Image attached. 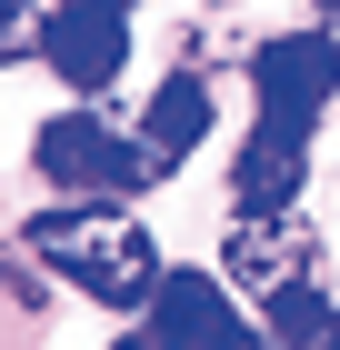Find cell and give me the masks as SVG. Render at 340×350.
<instances>
[{
	"instance_id": "10",
	"label": "cell",
	"mask_w": 340,
	"mask_h": 350,
	"mask_svg": "<svg viewBox=\"0 0 340 350\" xmlns=\"http://www.w3.org/2000/svg\"><path fill=\"white\" fill-rule=\"evenodd\" d=\"M21 40H30V10H21V0H0V60L21 51Z\"/></svg>"
},
{
	"instance_id": "5",
	"label": "cell",
	"mask_w": 340,
	"mask_h": 350,
	"mask_svg": "<svg viewBox=\"0 0 340 350\" xmlns=\"http://www.w3.org/2000/svg\"><path fill=\"white\" fill-rule=\"evenodd\" d=\"M300 170H311V120L261 110V131H250V150H240V170H231V200L240 211H290V200H300Z\"/></svg>"
},
{
	"instance_id": "7",
	"label": "cell",
	"mask_w": 340,
	"mask_h": 350,
	"mask_svg": "<svg viewBox=\"0 0 340 350\" xmlns=\"http://www.w3.org/2000/svg\"><path fill=\"white\" fill-rule=\"evenodd\" d=\"M231 280H250V291L311 280V220H300V211H240V230H231Z\"/></svg>"
},
{
	"instance_id": "2",
	"label": "cell",
	"mask_w": 340,
	"mask_h": 350,
	"mask_svg": "<svg viewBox=\"0 0 340 350\" xmlns=\"http://www.w3.org/2000/svg\"><path fill=\"white\" fill-rule=\"evenodd\" d=\"M30 161L51 170L60 190H80V200H120V190L160 180V161H151V150H140V140H120L110 120H90V110H60L51 131L30 140Z\"/></svg>"
},
{
	"instance_id": "4",
	"label": "cell",
	"mask_w": 340,
	"mask_h": 350,
	"mask_svg": "<svg viewBox=\"0 0 340 350\" xmlns=\"http://www.w3.org/2000/svg\"><path fill=\"white\" fill-rule=\"evenodd\" d=\"M250 90L261 110H290V120H320L340 90V30H280L250 51Z\"/></svg>"
},
{
	"instance_id": "8",
	"label": "cell",
	"mask_w": 340,
	"mask_h": 350,
	"mask_svg": "<svg viewBox=\"0 0 340 350\" xmlns=\"http://www.w3.org/2000/svg\"><path fill=\"white\" fill-rule=\"evenodd\" d=\"M210 140V81L200 70H170V81L151 90V120H140V150H151L160 170H181L190 150Z\"/></svg>"
},
{
	"instance_id": "9",
	"label": "cell",
	"mask_w": 340,
	"mask_h": 350,
	"mask_svg": "<svg viewBox=\"0 0 340 350\" xmlns=\"http://www.w3.org/2000/svg\"><path fill=\"white\" fill-rule=\"evenodd\" d=\"M261 340H311V350H340V310L311 291V280H280V291H261Z\"/></svg>"
},
{
	"instance_id": "6",
	"label": "cell",
	"mask_w": 340,
	"mask_h": 350,
	"mask_svg": "<svg viewBox=\"0 0 340 350\" xmlns=\"http://www.w3.org/2000/svg\"><path fill=\"white\" fill-rule=\"evenodd\" d=\"M140 310H151V340H250V330H261V321H240L231 291L200 280V270H160Z\"/></svg>"
},
{
	"instance_id": "1",
	"label": "cell",
	"mask_w": 340,
	"mask_h": 350,
	"mask_svg": "<svg viewBox=\"0 0 340 350\" xmlns=\"http://www.w3.org/2000/svg\"><path fill=\"white\" fill-rule=\"evenodd\" d=\"M30 250H40L60 280H80L90 300H110V310H140V300H151V280H160L151 230H140V220H120V211H101V200L40 211V220H30Z\"/></svg>"
},
{
	"instance_id": "3",
	"label": "cell",
	"mask_w": 340,
	"mask_h": 350,
	"mask_svg": "<svg viewBox=\"0 0 340 350\" xmlns=\"http://www.w3.org/2000/svg\"><path fill=\"white\" fill-rule=\"evenodd\" d=\"M40 51L70 90H110L120 60H131V0H60L40 21Z\"/></svg>"
},
{
	"instance_id": "11",
	"label": "cell",
	"mask_w": 340,
	"mask_h": 350,
	"mask_svg": "<svg viewBox=\"0 0 340 350\" xmlns=\"http://www.w3.org/2000/svg\"><path fill=\"white\" fill-rule=\"evenodd\" d=\"M320 10H330V21H340V0H320Z\"/></svg>"
}]
</instances>
